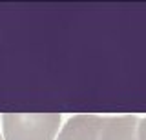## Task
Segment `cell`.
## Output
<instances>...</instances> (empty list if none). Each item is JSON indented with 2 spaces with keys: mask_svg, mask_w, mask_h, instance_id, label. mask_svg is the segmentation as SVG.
<instances>
[{
  "mask_svg": "<svg viewBox=\"0 0 146 140\" xmlns=\"http://www.w3.org/2000/svg\"><path fill=\"white\" fill-rule=\"evenodd\" d=\"M4 138L6 140H53L58 131V113H6Z\"/></svg>",
  "mask_w": 146,
  "mask_h": 140,
  "instance_id": "obj_1",
  "label": "cell"
},
{
  "mask_svg": "<svg viewBox=\"0 0 146 140\" xmlns=\"http://www.w3.org/2000/svg\"><path fill=\"white\" fill-rule=\"evenodd\" d=\"M139 122L135 115L100 116L97 140H139Z\"/></svg>",
  "mask_w": 146,
  "mask_h": 140,
  "instance_id": "obj_2",
  "label": "cell"
},
{
  "mask_svg": "<svg viewBox=\"0 0 146 140\" xmlns=\"http://www.w3.org/2000/svg\"><path fill=\"white\" fill-rule=\"evenodd\" d=\"M139 140H146V118L139 122Z\"/></svg>",
  "mask_w": 146,
  "mask_h": 140,
  "instance_id": "obj_3",
  "label": "cell"
},
{
  "mask_svg": "<svg viewBox=\"0 0 146 140\" xmlns=\"http://www.w3.org/2000/svg\"><path fill=\"white\" fill-rule=\"evenodd\" d=\"M0 140H2V137H0Z\"/></svg>",
  "mask_w": 146,
  "mask_h": 140,
  "instance_id": "obj_4",
  "label": "cell"
}]
</instances>
